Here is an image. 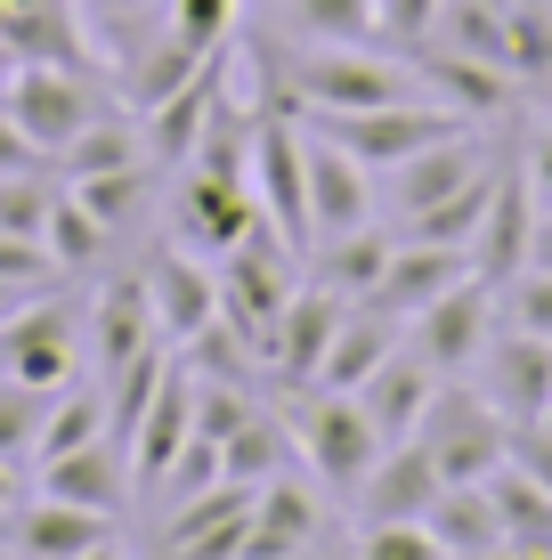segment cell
<instances>
[{
  "mask_svg": "<svg viewBox=\"0 0 552 560\" xmlns=\"http://www.w3.org/2000/svg\"><path fill=\"white\" fill-rule=\"evenodd\" d=\"M398 98H423V82H414V66L383 57L374 42H317L284 73V106H301V114H366V106H398Z\"/></svg>",
  "mask_w": 552,
  "mask_h": 560,
  "instance_id": "1",
  "label": "cell"
},
{
  "mask_svg": "<svg viewBox=\"0 0 552 560\" xmlns=\"http://www.w3.org/2000/svg\"><path fill=\"white\" fill-rule=\"evenodd\" d=\"M414 439L431 447L447 488H480V479H496L512 463V422L496 415V398L488 390H455V382H439V398H431V415H423Z\"/></svg>",
  "mask_w": 552,
  "mask_h": 560,
  "instance_id": "2",
  "label": "cell"
},
{
  "mask_svg": "<svg viewBox=\"0 0 552 560\" xmlns=\"http://www.w3.org/2000/svg\"><path fill=\"white\" fill-rule=\"evenodd\" d=\"M284 422H293V439H301L309 479L333 488V495H357V479H366L374 455H383V431L366 422V407H357L350 390H309Z\"/></svg>",
  "mask_w": 552,
  "mask_h": 560,
  "instance_id": "3",
  "label": "cell"
},
{
  "mask_svg": "<svg viewBox=\"0 0 552 560\" xmlns=\"http://www.w3.org/2000/svg\"><path fill=\"white\" fill-rule=\"evenodd\" d=\"M0 374L9 382H25V390H73V382H90L82 374V325H73V301H16V317L0 325Z\"/></svg>",
  "mask_w": 552,
  "mask_h": 560,
  "instance_id": "4",
  "label": "cell"
},
{
  "mask_svg": "<svg viewBox=\"0 0 552 560\" xmlns=\"http://www.w3.org/2000/svg\"><path fill=\"white\" fill-rule=\"evenodd\" d=\"M496 325H504L496 284L463 277L455 293L431 301L423 317H407V350L423 358L439 382H463V374H480V358H488V341H496Z\"/></svg>",
  "mask_w": 552,
  "mask_h": 560,
  "instance_id": "5",
  "label": "cell"
},
{
  "mask_svg": "<svg viewBox=\"0 0 552 560\" xmlns=\"http://www.w3.org/2000/svg\"><path fill=\"white\" fill-rule=\"evenodd\" d=\"M0 106H9V122L33 139V154H42V163H49V154H66V147L106 114L82 66H16L9 90H0Z\"/></svg>",
  "mask_w": 552,
  "mask_h": 560,
  "instance_id": "6",
  "label": "cell"
},
{
  "mask_svg": "<svg viewBox=\"0 0 552 560\" xmlns=\"http://www.w3.org/2000/svg\"><path fill=\"white\" fill-rule=\"evenodd\" d=\"M252 196L277 220V236L309 260V244H317L309 236V130H301L293 106L252 122Z\"/></svg>",
  "mask_w": 552,
  "mask_h": 560,
  "instance_id": "7",
  "label": "cell"
},
{
  "mask_svg": "<svg viewBox=\"0 0 552 560\" xmlns=\"http://www.w3.org/2000/svg\"><path fill=\"white\" fill-rule=\"evenodd\" d=\"M480 171H496V147H488L480 122H463V130H447V139H431L423 154H407L398 171H383V196L374 203H390V220H414V211H431L463 179H480Z\"/></svg>",
  "mask_w": 552,
  "mask_h": 560,
  "instance_id": "8",
  "label": "cell"
},
{
  "mask_svg": "<svg viewBox=\"0 0 552 560\" xmlns=\"http://www.w3.org/2000/svg\"><path fill=\"white\" fill-rule=\"evenodd\" d=\"M163 325H155V301H146V277L139 268H122V277H106L98 293L82 308V350H90V382L122 374L139 350H155Z\"/></svg>",
  "mask_w": 552,
  "mask_h": 560,
  "instance_id": "9",
  "label": "cell"
},
{
  "mask_svg": "<svg viewBox=\"0 0 552 560\" xmlns=\"http://www.w3.org/2000/svg\"><path fill=\"white\" fill-rule=\"evenodd\" d=\"M139 277H146V301H155V325H163L171 350H187L196 334H212V325H220V268H203L179 236L155 244Z\"/></svg>",
  "mask_w": 552,
  "mask_h": 560,
  "instance_id": "10",
  "label": "cell"
},
{
  "mask_svg": "<svg viewBox=\"0 0 552 560\" xmlns=\"http://www.w3.org/2000/svg\"><path fill=\"white\" fill-rule=\"evenodd\" d=\"M252 495L260 488H244V479H212V488L179 495L171 520H163V536H155V552L163 560H236L244 520H252Z\"/></svg>",
  "mask_w": 552,
  "mask_h": 560,
  "instance_id": "11",
  "label": "cell"
},
{
  "mask_svg": "<svg viewBox=\"0 0 552 560\" xmlns=\"http://www.w3.org/2000/svg\"><path fill=\"white\" fill-rule=\"evenodd\" d=\"M341 293H326V284H293V301L277 308L269 341H260V365H277L284 390H317V365H326L333 334H341Z\"/></svg>",
  "mask_w": 552,
  "mask_h": 560,
  "instance_id": "12",
  "label": "cell"
},
{
  "mask_svg": "<svg viewBox=\"0 0 552 560\" xmlns=\"http://www.w3.org/2000/svg\"><path fill=\"white\" fill-rule=\"evenodd\" d=\"M528 236H537V187H528L520 163H496V187H488V211H480V236H471V277L504 293V284L528 268Z\"/></svg>",
  "mask_w": 552,
  "mask_h": 560,
  "instance_id": "13",
  "label": "cell"
},
{
  "mask_svg": "<svg viewBox=\"0 0 552 560\" xmlns=\"http://www.w3.org/2000/svg\"><path fill=\"white\" fill-rule=\"evenodd\" d=\"M480 390L496 398L504 422H544L552 415V341L520 334V325H496V341L480 358Z\"/></svg>",
  "mask_w": 552,
  "mask_h": 560,
  "instance_id": "14",
  "label": "cell"
},
{
  "mask_svg": "<svg viewBox=\"0 0 552 560\" xmlns=\"http://www.w3.org/2000/svg\"><path fill=\"white\" fill-rule=\"evenodd\" d=\"M301 130H309V236L326 244V236L366 228L374 220V171L357 163L341 139H326L317 122H301Z\"/></svg>",
  "mask_w": 552,
  "mask_h": 560,
  "instance_id": "15",
  "label": "cell"
},
{
  "mask_svg": "<svg viewBox=\"0 0 552 560\" xmlns=\"http://www.w3.org/2000/svg\"><path fill=\"white\" fill-rule=\"evenodd\" d=\"M471 277V253H455V244H414V236H398V253L390 268L374 277V293L366 308H383L390 325H407V317H423L439 293H455V284Z\"/></svg>",
  "mask_w": 552,
  "mask_h": 560,
  "instance_id": "16",
  "label": "cell"
},
{
  "mask_svg": "<svg viewBox=\"0 0 552 560\" xmlns=\"http://www.w3.org/2000/svg\"><path fill=\"white\" fill-rule=\"evenodd\" d=\"M196 439V374H187L179 358H171L163 390L146 398L139 431H130V488H163L171 463H179V447Z\"/></svg>",
  "mask_w": 552,
  "mask_h": 560,
  "instance_id": "17",
  "label": "cell"
},
{
  "mask_svg": "<svg viewBox=\"0 0 552 560\" xmlns=\"http://www.w3.org/2000/svg\"><path fill=\"white\" fill-rule=\"evenodd\" d=\"M439 463H431L423 439H398V447L374 455V471L357 479V528H374V520H423L439 504Z\"/></svg>",
  "mask_w": 552,
  "mask_h": 560,
  "instance_id": "18",
  "label": "cell"
},
{
  "mask_svg": "<svg viewBox=\"0 0 552 560\" xmlns=\"http://www.w3.org/2000/svg\"><path fill=\"white\" fill-rule=\"evenodd\" d=\"M317 528H326V512H317V488L309 479H269V488L252 495V520H244V545L236 560H301L317 545Z\"/></svg>",
  "mask_w": 552,
  "mask_h": 560,
  "instance_id": "19",
  "label": "cell"
},
{
  "mask_svg": "<svg viewBox=\"0 0 552 560\" xmlns=\"http://www.w3.org/2000/svg\"><path fill=\"white\" fill-rule=\"evenodd\" d=\"M357 407H366V422L374 431H383V447H398V439H414L423 431V415H431V398H439V374H431L423 358L407 350V341H398V350L374 365L366 382H357Z\"/></svg>",
  "mask_w": 552,
  "mask_h": 560,
  "instance_id": "20",
  "label": "cell"
},
{
  "mask_svg": "<svg viewBox=\"0 0 552 560\" xmlns=\"http://www.w3.org/2000/svg\"><path fill=\"white\" fill-rule=\"evenodd\" d=\"M407 66H414V82H423L431 98L455 106V114H471V122H496V114L520 98V82H512V73L480 66V57H463V49H439V42L407 49Z\"/></svg>",
  "mask_w": 552,
  "mask_h": 560,
  "instance_id": "21",
  "label": "cell"
},
{
  "mask_svg": "<svg viewBox=\"0 0 552 560\" xmlns=\"http://www.w3.org/2000/svg\"><path fill=\"white\" fill-rule=\"evenodd\" d=\"M106 536H114V512L57 504V495L9 512V552H16V560H82V552H98Z\"/></svg>",
  "mask_w": 552,
  "mask_h": 560,
  "instance_id": "22",
  "label": "cell"
},
{
  "mask_svg": "<svg viewBox=\"0 0 552 560\" xmlns=\"http://www.w3.org/2000/svg\"><path fill=\"white\" fill-rule=\"evenodd\" d=\"M42 495H57V504H90V512H122L130 495V447L122 439H82V447L49 455L42 463Z\"/></svg>",
  "mask_w": 552,
  "mask_h": 560,
  "instance_id": "23",
  "label": "cell"
},
{
  "mask_svg": "<svg viewBox=\"0 0 552 560\" xmlns=\"http://www.w3.org/2000/svg\"><path fill=\"white\" fill-rule=\"evenodd\" d=\"M171 220H179V244H187V253H227V244L260 220V196H252V187H236V179H203V171H187Z\"/></svg>",
  "mask_w": 552,
  "mask_h": 560,
  "instance_id": "24",
  "label": "cell"
},
{
  "mask_svg": "<svg viewBox=\"0 0 552 560\" xmlns=\"http://www.w3.org/2000/svg\"><path fill=\"white\" fill-rule=\"evenodd\" d=\"M220 98H227V49H220V57H212V66H203L187 90H171V98L146 114V154H155V163H187Z\"/></svg>",
  "mask_w": 552,
  "mask_h": 560,
  "instance_id": "25",
  "label": "cell"
},
{
  "mask_svg": "<svg viewBox=\"0 0 552 560\" xmlns=\"http://www.w3.org/2000/svg\"><path fill=\"white\" fill-rule=\"evenodd\" d=\"M398 341H407V325H390L383 308H366V301H350L341 308V334H333V350L326 365H317V390H357V382L383 365Z\"/></svg>",
  "mask_w": 552,
  "mask_h": 560,
  "instance_id": "26",
  "label": "cell"
},
{
  "mask_svg": "<svg viewBox=\"0 0 552 560\" xmlns=\"http://www.w3.org/2000/svg\"><path fill=\"white\" fill-rule=\"evenodd\" d=\"M301 463V439H293V422L284 415H244L236 431L220 439V479H244V488H269V479H284Z\"/></svg>",
  "mask_w": 552,
  "mask_h": 560,
  "instance_id": "27",
  "label": "cell"
},
{
  "mask_svg": "<svg viewBox=\"0 0 552 560\" xmlns=\"http://www.w3.org/2000/svg\"><path fill=\"white\" fill-rule=\"evenodd\" d=\"M398 253V236H383V228H350V236H326V244H309V284H326V293L341 301H366L374 293V277L390 268Z\"/></svg>",
  "mask_w": 552,
  "mask_h": 560,
  "instance_id": "28",
  "label": "cell"
},
{
  "mask_svg": "<svg viewBox=\"0 0 552 560\" xmlns=\"http://www.w3.org/2000/svg\"><path fill=\"white\" fill-rule=\"evenodd\" d=\"M0 42L16 49V66H82V16L73 0H33V9H9L0 16Z\"/></svg>",
  "mask_w": 552,
  "mask_h": 560,
  "instance_id": "29",
  "label": "cell"
},
{
  "mask_svg": "<svg viewBox=\"0 0 552 560\" xmlns=\"http://www.w3.org/2000/svg\"><path fill=\"white\" fill-rule=\"evenodd\" d=\"M423 528L439 536L447 560H480V552H504V520H496V495L480 488H439V504L423 512Z\"/></svg>",
  "mask_w": 552,
  "mask_h": 560,
  "instance_id": "30",
  "label": "cell"
},
{
  "mask_svg": "<svg viewBox=\"0 0 552 560\" xmlns=\"http://www.w3.org/2000/svg\"><path fill=\"white\" fill-rule=\"evenodd\" d=\"M212 57H220V49H212ZM212 57H203L196 42H179V33H163V42L146 49L139 66H130V82H122V106H130V114H155V106L171 98V90H187L203 66H212Z\"/></svg>",
  "mask_w": 552,
  "mask_h": 560,
  "instance_id": "31",
  "label": "cell"
},
{
  "mask_svg": "<svg viewBox=\"0 0 552 560\" xmlns=\"http://www.w3.org/2000/svg\"><path fill=\"white\" fill-rule=\"evenodd\" d=\"M488 495H496L504 545H520V552H552V495L520 471V463H504V471L488 479Z\"/></svg>",
  "mask_w": 552,
  "mask_h": 560,
  "instance_id": "32",
  "label": "cell"
},
{
  "mask_svg": "<svg viewBox=\"0 0 552 560\" xmlns=\"http://www.w3.org/2000/svg\"><path fill=\"white\" fill-rule=\"evenodd\" d=\"M42 244H49V260L66 268V277H98V268H106V244H114V236H106V228L82 211V196H73V187H57Z\"/></svg>",
  "mask_w": 552,
  "mask_h": 560,
  "instance_id": "33",
  "label": "cell"
},
{
  "mask_svg": "<svg viewBox=\"0 0 552 560\" xmlns=\"http://www.w3.org/2000/svg\"><path fill=\"white\" fill-rule=\"evenodd\" d=\"M488 187H496V171H480V179H463L455 196H439L431 211L398 220V236H414V244H455V253H471V236H480V211H488Z\"/></svg>",
  "mask_w": 552,
  "mask_h": 560,
  "instance_id": "34",
  "label": "cell"
},
{
  "mask_svg": "<svg viewBox=\"0 0 552 560\" xmlns=\"http://www.w3.org/2000/svg\"><path fill=\"white\" fill-rule=\"evenodd\" d=\"M73 196H82V211L106 228V236H122L130 220H146V163H122V171H90V179H66Z\"/></svg>",
  "mask_w": 552,
  "mask_h": 560,
  "instance_id": "35",
  "label": "cell"
},
{
  "mask_svg": "<svg viewBox=\"0 0 552 560\" xmlns=\"http://www.w3.org/2000/svg\"><path fill=\"white\" fill-rule=\"evenodd\" d=\"M57 163H66V179H90V171H122V163H146V130L130 122V114H98V122H90L82 139H73L66 154H57Z\"/></svg>",
  "mask_w": 552,
  "mask_h": 560,
  "instance_id": "36",
  "label": "cell"
},
{
  "mask_svg": "<svg viewBox=\"0 0 552 560\" xmlns=\"http://www.w3.org/2000/svg\"><path fill=\"white\" fill-rule=\"evenodd\" d=\"M82 439H106V382H73V390L49 398V422H42V447H33V463L82 447Z\"/></svg>",
  "mask_w": 552,
  "mask_h": 560,
  "instance_id": "37",
  "label": "cell"
},
{
  "mask_svg": "<svg viewBox=\"0 0 552 560\" xmlns=\"http://www.w3.org/2000/svg\"><path fill=\"white\" fill-rule=\"evenodd\" d=\"M504 25H512V73H520V90L552 82V0H512Z\"/></svg>",
  "mask_w": 552,
  "mask_h": 560,
  "instance_id": "38",
  "label": "cell"
},
{
  "mask_svg": "<svg viewBox=\"0 0 552 560\" xmlns=\"http://www.w3.org/2000/svg\"><path fill=\"white\" fill-rule=\"evenodd\" d=\"M42 422H49V390H25V382L0 374V455L25 463L42 447Z\"/></svg>",
  "mask_w": 552,
  "mask_h": 560,
  "instance_id": "39",
  "label": "cell"
},
{
  "mask_svg": "<svg viewBox=\"0 0 552 560\" xmlns=\"http://www.w3.org/2000/svg\"><path fill=\"white\" fill-rule=\"evenodd\" d=\"M309 42H374V0H284Z\"/></svg>",
  "mask_w": 552,
  "mask_h": 560,
  "instance_id": "40",
  "label": "cell"
},
{
  "mask_svg": "<svg viewBox=\"0 0 552 560\" xmlns=\"http://www.w3.org/2000/svg\"><path fill=\"white\" fill-rule=\"evenodd\" d=\"M57 277H66V268L49 260V244H42V236H9V228H0V284H9L16 301L49 293Z\"/></svg>",
  "mask_w": 552,
  "mask_h": 560,
  "instance_id": "41",
  "label": "cell"
},
{
  "mask_svg": "<svg viewBox=\"0 0 552 560\" xmlns=\"http://www.w3.org/2000/svg\"><path fill=\"white\" fill-rule=\"evenodd\" d=\"M236 9H244V0H171V33L212 57V49L236 42Z\"/></svg>",
  "mask_w": 552,
  "mask_h": 560,
  "instance_id": "42",
  "label": "cell"
},
{
  "mask_svg": "<svg viewBox=\"0 0 552 560\" xmlns=\"http://www.w3.org/2000/svg\"><path fill=\"white\" fill-rule=\"evenodd\" d=\"M357 560H447V552L423 520H374V528H357Z\"/></svg>",
  "mask_w": 552,
  "mask_h": 560,
  "instance_id": "43",
  "label": "cell"
},
{
  "mask_svg": "<svg viewBox=\"0 0 552 560\" xmlns=\"http://www.w3.org/2000/svg\"><path fill=\"white\" fill-rule=\"evenodd\" d=\"M244 415H252V390H244V382H227V374H203L196 382V439H212V447H220Z\"/></svg>",
  "mask_w": 552,
  "mask_h": 560,
  "instance_id": "44",
  "label": "cell"
},
{
  "mask_svg": "<svg viewBox=\"0 0 552 560\" xmlns=\"http://www.w3.org/2000/svg\"><path fill=\"white\" fill-rule=\"evenodd\" d=\"M504 325H520V334H544L552 341V268H520V277L496 293Z\"/></svg>",
  "mask_w": 552,
  "mask_h": 560,
  "instance_id": "45",
  "label": "cell"
},
{
  "mask_svg": "<svg viewBox=\"0 0 552 560\" xmlns=\"http://www.w3.org/2000/svg\"><path fill=\"white\" fill-rule=\"evenodd\" d=\"M439 9H447V0H374V42L423 49L431 33H439Z\"/></svg>",
  "mask_w": 552,
  "mask_h": 560,
  "instance_id": "46",
  "label": "cell"
},
{
  "mask_svg": "<svg viewBox=\"0 0 552 560\" xmlns=\"http://www.w3.org/2000/svg\"><path fill=\"white\" fill-rule=\"evenodd\" d=\"M49 203H57V187L33 179V171L0 179V228H9V236H42V228H49Z\"/></svg>",
  "mask_w": 552,
  "mask_h": 560,
  "instance_id": "47",
  "label": "cell"
},
{
  "mask_svg": "<svg viewBox=\"0 0 552 560\" xmlns=\"http://www.w3.org/2000/svg\"><path fill=\"white\" fill-rule=\"evenodd\" d=\"M512 463L552 495V422H512Z\"/></svg>",
  "mask_w": 552,
  "mask_h": 560,
  "instance_id": "48",
  "label": "cell"
},
{
  "mask_svg": "<svg viewBox=\"0 0 552 560\" xmlns=\"http://www.w3.org/2000/svg\"><path fill=\"white\" fill-rule=\"evenodd\" d=\"M520 171H528V187H537V203H552V122H537V139H528Z\"/></svg>",
  "mask_w": 552,
  "mask_h": 560,
  "instance_id": "49",
  "label": "cell"
},
{
  "mask_svg": "<svg viewBox=\"0 0 552 560\" xmlns=\"http://www.w3.org/2000/svg\"><path fill=\"white\" fill-rule=\"evenodd\" d=\"M42 154H33V139L9 122V106H0V179H16V171H33Z\"/></svg>",
  "mask_w": 552,
  "mask_h": 560,
  "instance_id": "50",
  "label": "cell"
},
{
  "mask_svg": "<svg viewBox=\"0 0 552 560\" xmlns=\"http://www.w3.org/2000/svg\"><path fill=\"white\" fill-rule=\"evenodd\" d=\"M528 268H552V203L537 211V236H528Z\"/></svg>",
  "mask_w": 552,
  "mask_h": 560,
  "instance_id": "51",
  "label": "cell"
},
{
  "mask_svg": "<svg viewBox=\"0 0 552 560\" xmlns=\"http://www.w3.org/2000/svg\"><path fill=\"white\" fill-rule=\"evenodd\" d=\"M16 504H25V488H16V463H9V455H0V520H9Z\"/></svg>",
  "mask_w": 552,
  "mask_h": 560,
  "instance_id": "52",
  "label": "cell"
},
{
  "mask_svg": "<svg viewBox=\"0 0 552 560\" xmlns=\"http://www.w3.org/2000/svg\"><path fill=\"white\" fill-rule=\"evenodd\" d=\"M82 560H114V545H98V552H82Z\"/></svg>",
  "mask_w": 552,
  "mask_h": 560,
  "instance_id": "53",
  "label": "cell"
},
{
  "mask_svg": "<svg viewBox=\"0 0 552 560\" xmlns=\"http://www.w3.org/2000/svg\"><path fill=\"white\" fill-rule=\"evenodd\" d=\"M9 317H16V308H0V325H9Z\"/></svg>",
  "mask_w": 552,
  "mask_h": 560,
  "instance_id": "54",
  "label": "cell"
},
{
  "mask_svg": "<svg viewBox=\"0 0 552 560\" xmlns=\"http://www.w3.org/2000/svg\"><path fill=\"white\" fill-rule=\"evenodd\" d=\"M0 16H9V0H0Z\"/></svg>",
  "mask_w": 552,
  "mask_h": 560,
  "instance_id": "55",
  "label": "cell"
},
{
  "mask_svg": "<svg viewBox=\"0 0 552 560\" xmlns=\"http://www.w3.org/2000/svg\"><path fill=\"white\" fill-rule=\"evenodd\" d=\"M544 422H552V415H544Z\"/></svg>",
  "mask_w": 552,
  "mask_h": 560,
  "instance_id": "56",
  "label": "cell"
}]
</instances>
